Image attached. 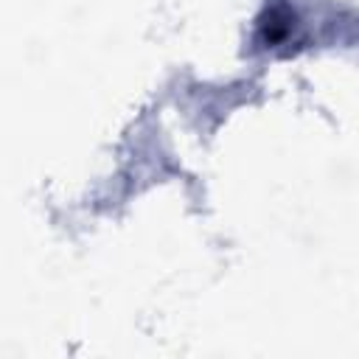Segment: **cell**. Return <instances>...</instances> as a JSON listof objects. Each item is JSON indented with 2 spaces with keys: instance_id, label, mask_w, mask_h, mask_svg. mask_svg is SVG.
<instances>
[{
  "instance_id": "obj_1",
  "label": "cell",
  "mask_w": 359,
  "mask_h": 359,
  "mask_svg": "<svg viewBox=\"0 0 359 359\" xmlns=\"http://www.w3.org/2000/svg\"><path fill=\"white\" fill-rule=\"evenodd\" d=\"M292 22L294 20H292L289 8H283V6L266 8V14L261 17V36H264V42L266 45H275V42L286 39L289 31H292Z\"/></svg>"
}]
</instances>
